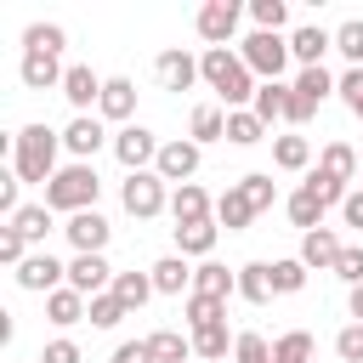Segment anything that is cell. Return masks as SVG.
<instances>
[{
	"label": "cell",
	"mask_w": 363,
	"mask_h": 363,
	"mask_svg": "<svg viewBox=\"0 0 363 363\" xmlns=\"http://www.w3.org/2000/svg\"><path fill=\"white\" fill-rule=\"evenodd\" d=\"M170 233H176V255H187V261H210V250H216V238H221L216 216H210V221H187V227H170Z\"/></svg>",
	"instance_id": "20"
},
{
	"label": "cell",
	"mask_w": 363,
	"mask_h": 363,
	"mask_svg": "<svg viewBox=\"0 0 363 363\" xmlns=\"http://www.w3.org/2000/svg\"><path fill=\"white\" fill-rule=\"evenodd\" d=\"M147 346H153V363H193V335L182 329H153Z\"/></svg>",
	"instance_id": "32"
},
{
	"label": "cell",
	"mask_w": 363,
	"mask_h": 363,
	"mask_svg": "<svg viewBox=\"0 0 363 363\" xmlns=\"http://www.w3.org/2000/svg\"><path fill=\"white\" fill-rule=\"evenodd\" d=\"M170 182L159 176V170H136V176H125L119 182V204H125V216H136V221H153V216H164L170 210V193H164Z\"/></svg>",
	"instance_id": "4"
},
{
	"label": "cell",
	"mask_w": 363,
	"mask_h": 363,
	"mask_svg": "<svg viewBox=\"0 0 363 363\" xmlns=\"http://www.w3.org/2000/svg\"><path fill=\"white\" fill-rule=\"evenodd\" d=\"M11 278H17V289H28V295H51V289H62V284H68V267H62L51 250H34Z\"/></svg>",
	"instance_id": "10"
},
{
	"label": "cell",
	"mask_w": 363,
	"mask_h": 363,
	"mask_svg": "<svg viewBox=\"0 0 363 363\" xmlns=\"http://www.w3.org/2000/svg\"><path fill=\"white\" fill-rule=\"evenodd\" d=\"M85 312H91V301L79 295V289H51L45 295V323H57V329H74V323H85Z\"/></svg>",
	"instance_id": "24"
},
{
	"label": "cell",
	"mask_w": 363,
	"mask_h": 363,
	"mask_svg": "<svg viewBox=\"0 0 363 363\" xmlns=\"http://www.w3.org/2000/svg\"><path fill=\"white\" fill-rule=\"evenodd\" d=\"M199 74H204V85L221 96L227 113H233V108H250L255 91H261V79L244 68V57H238L233 45H204V51H199Z\"/></svg>",
	"instance_id": "1"
},
{
	"label": "cell",
	"mask_w": 363,
	"mask_h": 363,
	"mask_svg": "<svg viewBox=\"0 0 363 363\" xmlns=\"http://www.w3.org/2000/svg\"><path fill=\"white\" fill-rule=\"evenodd\" d=\"M284 216H289V221H295L301 233H312V227H323V204H318V199H312L306 187H295V193L284 199Z\"/></svg>",
	"instance_id": "37"
},
{
	"label": "cell",
	"mask_w": 363,
	"mask_h": 363,
	"mask_svg": "<svg viewBox=\"0 0 363 363\" xmlns=\"http://www.w3.org/2000/svg\"><path fill=\"white\" fill-rule=\"evenodd\" d=\"M57 153H62V130H51V125H40V119L11 136V170L23 176V187H45V182L62 170Z\"/></svg>",
	"instance_id": "2"
},
{
	"label": "cell",
	"mask_w": 363,
	"mask_h": 363,
	"mask_svg": "<svg viewBox=\"0 0 363 363\" xmlns=\"http://www.w3.org/2000/svg\"><path fill=\"white\" fill-rule=\"evenodd\" d=\"M238 301H250V306L272 301V261H244L238 267Z\"/></svg>",
	"instance_id": "27"
},
{
	"label": "cell",
	"mask_w": 363,
	"mask_h": 363,
	"mask_svg": "<svg viewBox=\"0 0 363 363\" xmlns=\"http://www.w3.org/2000/svg\"><path fill=\"white\" fill-rule=\"evenodd\" d=\"M113 295L125 301V312H142L159 289H153V272H113Z\"/></svg>",
	"instance_id": "30"
},
{
	"label": "cell",
	"mask_w": 363,
	"mask_h": 363,
	"mask_svg": "<svg viewBox=\"0 0 363 363\" xmlns=\"http://www.w3.org/2000/svg\"><path fill=\"white\" fill-rule=\"evenodd\" d=\"M318 170L352 187V182H357V170H363V153H357L352 142H323V153H318Z\"/></svg>",
	"instance_id": "22"
},
{
	"label": "cell",
	"mask_w": 363,
	"mask_h": 363,
	"mask_svg": "<svg viewBox=\"0 0 363 363\" xmlns=\"http://www.w3.org/2000/svg\"><path fill=\"white\" fill-rule=\"evenodd\" d=\"M335 51H340L352 68H363V17H352V23L335 28Z\"/></svg>",
	"instance_id": "44"
},
{
	"label": "cell",
	"mask_w": 363,
	"mask_h": 363,
	"mask_svg": "<svg viewBox=\"0 0 363 363\" xmlns=\"http://www.w3.org/2000/svg\"><path fill=\"white\" fill-rule=\"evenodd\" d=\"M312 113H318V108H312V102H306V96H301L295 85H289V108H284V125H295V130H301V125H306Z\"/></svg>",
	"instance_id": "53"
},
{
	"label": "cell",
	"mask_w": 363,
	"mask_h": 363,
	"mask_svg": "<svg viewBox=\"0 0 363 363\" xmlns=\"http://www.w3.org/2000/svg\"><path fill=\"white\" fill-rule=\"evenodd\" d=\"M340 233L335 227H312V233H301V261H306V272H335V261H340Z\"/></svg>",
	"instance_id": "15"
},
{
	"label": "cell",
	"mask_w": 363,
	"mask_h": 363,
	"mask_svg": "<svg viewBox=\"0 0 363 363\" xmlns=\"http://www.w3.org/2000/svg\"><path fill=\"white\" fill-rule=\"evenodd\" d=\"M335 96L363 119V68H346V74H340V85H335Z\"/></svg>",
	"instance_id": "51"
},
{
	"label": "cell",
	"mask_w": 363,
	"mask_h": 363,
	"mask_svg": "<svg viewBox=\"0 0 363 363\" xmlns=\"http://www.w3.org/2000/svg\"><path fill=\"white\" fill-rule=\"evenodd\" d=\"M284 108H289V85L284 79H261V91H255V102H250V113L272 130V119H284Z\"/></svg>",
	"instance_id": "28"
},
{
	"label": "cell",
	"mask_w": 363,
	"mask_h": 363,
	"mask_svg": "<svg viewBox=\"0 0 363 363\" xmlns=\"http://www.w3.org/2000/svg\"><path fill=\"white\" fill-rule=\"evenodd\" d=\"M238 57H244V68L255 74V79H278L295 57H289V40L284 34H267V28H255V34H244L238 40Z\"/></svg>",
	"instance_id": "5"
},
{
	"label": "cell",
	"mask_w": 363,
	"mask_h": 363,
	"mask_svg": "<svg viewBox=\"0 0 363 363\" xmlns=\"http://www.w3.org/2000/svg\"><path fill=\"white\" fill-rule=\"evenodd\" d=\"M108 147H113V159L125 164V176H136V170H153V164H159V147H164V142H159L147 125H125V130H113Z\"/></svg>",
	"instance_id": "6"
},
{
	"label": "cell",
	"mask_w": 363,
	"mask_h": 363,
	"mask_svg": "<svg viewBox=\"0 0 363 363\" xmlns=\"http://www.w3.org/2000/svg\"><path fill=\"white\" fill-rule=\"evenodd\" d=\"M233 363H272V346H267V335L244 329V335H238V346H233Z\"/></svg>",
	"instance_id": "47"
},
{
	"label": "cell",
	"mask_w": 363,
	"mask_h": 363,
	"mask_svg": "<svg viewBox=\"0 0 363 363\" xmlns=\"http://www.w3.org/2000/svg\"><path fill=\"white\" fill-rule=\"evenodd\" d=\"M125 318H130V312H125V301H119L113 289H108V295H91V312H85L91 329H119Z\"/></svg>",
	"instance_id": "40"
},
{
	"label": "cell",
	"mask_w": 363,
	"mask_h": 363,
	"mask_svg": "<svg viewBox=\"0 0 363 363\" xmlns=\"http://www.w3.org/2000/svg\"><path fill=\"white\" fill-rule=\"evenodd\" d=\"M233 346H238V335H227V323L193 329V357H199V363H221V357H227Z\"/></svg>",
	"instance_id": "31"
},
{
	"label": "cell",
	"mask_w": 363,
	"mask_h": 363,
	"mask_svg": "<svg viewBox=\"0 0 363 363\" xmlns=\"http://www.w3.org/2000/svg\"><path fill=\"white\" fill-rule=\"evenodd\" d=\"M40 363H85V352H79V340L57 335V340H45V346H40Z\"/></svg>",
	"instance_id": "49"
},
{
	"label": "cell",
	"mask_w": 363,
	"mask_h": 363,
	"mask_svg": "<svg viewBox=\"0 0 363 363\" xmlns=\"http://www.w3.org/2000/svg\"><path fill=\"white\" fill-rule=\"evenodd\" d=\"M323 51H335V34H329V28L301 23V28L289 34V57H295L301 68H323Z\"/></svg>",
	"instance_id": "16"
},
{
	"label": "cell",
	"mask_w": 363,
	"mask_h": 363,
	"mask_svg": "<svg viewBox=\"0 0 363 363\" xmlns=\"http://www.w3.org/2000/svg\"><path fill=\"white\" fill-rule=\"evenodd\" d=\"M193 295H216V301H233V295H238V267L227 272L221 261H199V267H193Z\"/></svg>",
	"instance_id": "23"
},
{
	"label": "cell",
	"mask_w": 363,
	"mask_h": 363,
	"mask_svg": "<svg viewBox=\"0 0 363 363\" xmlns=\"http://www.w3.org/2000/svg\"><path fill=\"white\" fill-rule=\"evenodd\" d=\"M153 79H159V91H193L204 74H199V57L193 51H182V45H170V51H159L153 57Z\"/></svg>",
	"instance_id": "8"
},
{
	"label": "cell",
	"mask_w": 363,
	"mask_h": 363,
	"mask_svg": "<svg viewBox=\"0 0 363 363\" xmlns=\"http://www.w3.org/2000/svg\"><path fill=\"white\" fill-rule=\"evenodd\" d=\"M28 255H34V250H28V238H23V233H17L11 221H6V227H0V261H6L11 272H17V267H23Z\"/></svg>",
	"instance_id": "46"
},
{
	"label": "cell",
	"mask_w": 363,
	"mask_h": 363,
	"mask_svg": "<svg viewBox=\"0 0 363 363\" xmlns=\"http://www.w3.org/2000/svg\"><path fill=\"white\" fill-rule=\"evenodd\" d=\"M187 136L204 147V142H227V108L221 102H199L193 113H187Z\"/></svg>",
	"instance_id": "25"
},
{
	"label": "cell",
	"mask_w": 363,
	"mask_h": 363,
	"mask_svg": "<svg viewBox=\"0 0 363 363\" xmlns=\"http://www.w3.org/2000/svg\"><path fill=\"white\" fill-rule=\"evenodd\" d=\"M335 278H340L346 289H357V284H363V244H346V250H340V261H335Z\"/></svg>",
	"instance_id": "48"
},
{
	"label": "cell",
	"mask_w": 363,
	"mask_h": 363,
	"mask_svg": "<svg viewBox=\"0 0 363 363\" xmlns=\"http://www.w3.org/2000/svg\"><path fill=\"white\" fill-rule=\"evenodd\" d=\"M199 159H204V147H199L193 136H176V142H164V147H159V164H153V170H159L164 182L187 187V182L199 176Z\"/></svg>",
	"instance_id": "12"
},
{
	"label": "cell",
	"mask_w": 363,
	"mask_h": 363,
	"mask_svg": "<svg viewBox=\"0 0 363 363\" xmlns=\"http://www.w3.org/2000/svg\"><path fill=\"white\" fill-rule=\"evenodd\" d=\"M62 62L57 57H45V51H23V62H17V79L28 85V91H62Z\"/></svg>",
	"instance_id": "17"
},
{
	"label": "cell",
	"mask_w": 363,
	"mask_h": 363,
	"mask_svg": "<svg viewBox=\"0 0 363 363\" xmlns=\"http://www.w3.org/2000/svg\"><path fill=\"white\" fill-rule=\"evenodd\" d=\"M357 176H363V170H357Z\"/></svg>",
	"instance_id": "56"
},
{
	"label": "cell",
	"mask_w": 363,
	"mask_h": 363,
	"mask_svg": "<svg viewBox=\"0 0 363 363\" xmlns=\"http://www.w3.org/2000/svg\"><path fill=\"white\" fill-rule=\"evenodd\" d=\"M96 193H102V176L96 164H62L51 182H45V210L51 216H79V210H96Z\"/></svg>",
	"instance_id": "3"
},
{
	"label": "cell",
	"mask_w": 363,
	"mask_h": 363,
	"mask_svg": "<svg viewBox=\"0 0 363 363\" xmlns=\"http://www.w3.org/2000/svg\"><path fill=\"white\" fill-rule=\"evenodd\" d=\"M11 227H17L28 244H45V233H51V210H45V204H23V210L11 216Z\"/></svg>",
	"instance_id": "42"
},
{
	"label": "cell",
	"mask_w": 363,
	"mask_h": 363,
	"mask_svg": "<svg viewBox=\"0 0 363 363\" xmlns=\"http://www.w3.org/2000/svg\"><path fill=\"white\" fill-rule=\"evenodd\" d=\"M301 187H306V193H312V199H318L323 210H340V204H346V193H352L346 182H335V176H323L318 164L306 170V182H301Z\"/></svg>",
	"instance_id": "36"
},
{
	"label": "cell",
	"mask_w": 363,
	"mask_h": 363,
	"mask_svg": "<svg viewBox=\"0 0 363 363\" xmlns=\"http://www.w3.org/2000/svg\"><path fill=\"white\" fill-rule=\"evenodd\" d=\"M102 142H113V136L102 130V119H96V113H74V119L62 125V147L74 153V164H91V159L102 153Z\"/></svg>",
	"instance_id": "11"
},
{
	"label": "cell",
	"mask_w": 363,
	"mask_h": 363,
	"mask_svg": "<svg viewBox=\"0 0 363 363\" xmlns=\"http://www.w3.org/2000/svg\"><path fill=\"white\" fill-rule=\"evenodd\" d=\"M301 289H306V261L301 255L272 261V295H301Z\"/></svg>",
	"instance_id": "39"
},
{
	"label": "cell",
	"mask_w": 363,
	"mask_h": 363,
	"mask_svg": "<svg viewBox=\"0 0 363 363\" xmlns=\"http://www.w3.org/2000/svg\"><path fill=\"white\" fill-rule=\"evenodd\" d=\"M335 85H340V79H335L329 68H301V74H295V91H301L312 108H318L323 96H335Z\"/></svg>",
	"instance_id": "41"
},
{
	"label": "cell",
	"mask_w": 363,
	"mask_h": 363,
	"mask_svg": "<svg viewBox=\"0 0 363 363\" xmlns=\"http://www.w3.org/2000/svg\"><path fill=\"white\" fill-rule=\"evenodd\" d=\"M272 164H278V170H312V142H306L301 130L272 136Z\"/></svg>",
	"instance_id": "29"
},
{
	"label": "cell",
	"mask_w": 363,
	"mask_h": 363,
	"mask_svg": "<svg viewBox=\"0 0 363 363\" xmlns=\"http://www.w3.org/2000/svg\"><path fill=\"white\" fill-rule=\"evenodd\" d=\"M182 312H187V335L210 329V323H227V301H216V295H187Z\"/></svg>",
	"instance_id": "34"
},
{
	"label": "cell",
	"mask_w": 363,
	"mask_h": 363,
	"mask_svg": "<svg viewBox=\"0 0 363 363\" xmlns=\"http://www.w3.org/2000/svg\"><path fill=\"white\" fill-rule=\"evenodd\" d=\"M108 363H153V346H147V340H119Z\"/></svg>",
	"instance_id": "52"
},
{
	"label": "cell",
	"mask_w": 363,
	"mask_h": 363,
	"mask_svg": "<svg viewBox=\"0 0 363 363\" xmlns=\"http://www.w3.org/2000/svg\"><path fill=\"white\" fill-rule=\"evenodd\" d=\"M335 357H340V363H363V323H346V329L335 335Z\"/></svg>",
	"instance_id": "50"
},
{
	"label": "cell",
	"mask_w": 363,
	"mask_h": 363,
	"mask_svg": "<svg viewBox=\"0 0 363 363\" xmlns=\"http://www.w3.org/2000/svg\"><path fill=\"white\" fill-rule=\"evenodd\" d=\"M62 238L74 244V255H102V250H108V238H113V227H108V216H102V210H79V216H68V221H62Z\"/></svg>",
	"instance_id": "9"
},
{
	"label": "cell",
	"mask_w": 363,
	"mask_h": 363,
	"mask_svg": "<svg viewBox=\"0 0 363 363\" xmlns=\"http://www.w3.org/2000/svg\"><path fill=\"white\" fill-rule=\"evenodd\" d=\"M130 113H136V85L125 79V74H113L108 85H102V102H96V119H113L119 130L130 125Z\"/></svg>",
	"instance_id": "18"
},
{
	"label": "cell",
	"mask_w": 363,
	"mask_h": 363,
	"mask_svg": "<svg viewBox=\"0 0 363 363\" xmlns=\"http://www.w3.org/2000/svg\"><path fill=\"white\" fill-rule=\"evenodd\" d=\"M250 17H255V28L278 34V28L289 23V0H250Z\"/></svg>",
	"instance_id": "45"
},
{
	"label": "cell",
	"mask_w": 363,
	"mask_h": 363,
	"mask_svg": "<svg viewBox=\"0 0 363 363\" xmlns=\"http://www.w3.org/2000/svg\"><path fill=\"white\" fill-rule=\"evenodd\" d=\"M147 272H153V289H159V295H182V301L193 295V267H187V255H159Z\"/></svg>",
	"instance_id": "21"
},
{
	"label": "cell",
	"mask_w": 363,
	"mask_h": 363,
	"mask_svg": "<svg viewBox=\"0 0 363 363\" xmlns=\"http://www.w3.org/2000/svg\"><path fill=\"white\" fill-rule=\"evenodd\" d=\"M68 289H79L85 301H91V295H108V289H113L108 255H74V261H68Z\"/></svg>",
	"instance_id": "14"
},
{
	"label": "cell",
	"mask_w": 363,
	"mask_h": 363,
	"mask_svg": "<svg viewBox=\"0 0 363 363\" xmlns=\"http://www.w3.org/2000/svg\"><path fill=\"white\" fill-rule=\"evenodd\" d=\"M261 136H267V125H261L250 108H233V113H227V142H233V147H255Z\"/></svg>",
	"instance_id": "38"
},
{
	"label": "cell",
	"mask_w": 363,
	"mask_h": 363,
	"mask_svg": "<svg viewBox=\"0 0 363 363\" xmlns=\"http://www.w3.org/2000/svg\"><path fill=\"white\" fill-rule=\"evenodd\" d=\"M255 221V204L244 199V187L238 182H227V193L216 199V227H227V233H244Z\"/></svg>",
	"instance_id": "26"
},
{
	"label": "cell",
	"mask_w": 363,
	"mask_h": 363,
	"mask_svg": "<svg viewBox=\"0 0 363 363\" xmlns=\"http://www.w3.org/2000/svg\"><path fill=\"white\" fill-rule=\"evenodd\" d=\"M272 363H318V340L306 329H284L272 340Z\"/></svg>",
	"instance_id": "33"
},
{
	"label": "cell",
	"mask_w": 363,
	"mask_h": 363,
	"mask_svg": "<svg viewBox=\"0 0 363 363\" xmlns=\"http://www.w3.org/2000/svg\"><path fill=\"white\" fill-rule=\"evenodd\" d=\"M340 221H346V227H363V187H352V193H346V204H340Z\"/></svg>",
	"instance_id": "54"
},
{
	"label": "cell",
	"mask_w": 363,
	"mask_h": 363,
	"mask_svg": "<svg viewBox=\"0 0 363 363\" xmlns=\"http://www.w3.org/2000/svg\"><path fill=\"white\" fill-rule=\"evenodd\" d=\"M102 74L91 68V62H68V74H62V96H68V108L74 113H91L96 102H102Z\"/></svg>",
	"instance_id": "13"
},
{
	"label": "cell",
	"mask_w": 363,
	"mask_h": 363,
	"mask_svg": "<svg viewBox=\"0 0 363 363\" xmlns=\"http://www.w3.org/2000/svg\"><path fill=\"white\" fill-rule=\"evenodd\" d=\"M62 45H68L62 23H28V28H23V51H45V57H62Z\"/></svg>",
	"instance_id": "35"
},
{
	"label": "cell",
	"mask_w": 363,
	"mask_h": 363,
	"mask_svg": "<svg viewBox=\"0 0 363 363\" xmlns=\"http://www.w3.org/2000/svg\"><path fill=\"white\" fill-rule=\"evenodd\" d=\"M238 187H244V199L255 204V216L278 204V187H272V176H267V170H250V176H238Z\"/></svg>",
	"instance_id": "43"
},
{
	"label": "cell",
	"mask_w": 363,
	"mask_h": 363,
	"mask_svg": "<svg viewBox=\"0 0 363 363\" xmlns=\"http://www.w3.org/2000/svg\"><path fill=\"white\" fill-rule=\"evenodd\" d=\"M238 17H244V6H238V0H210V6H199L193 28H199V40H204V45H233Z\"/></svg>",
	"instance_id": "7"
},
{
	"label": "cell",
	"mask_w": 363,
	"mask_h": 363,
	"mask_svg": "<svg viewBox=\"0 0 363 363\" xmlns=\"http://www.w3.org/2000/svg\"><path fill=\"white\" fill-rule=\"evenodd\" d=\"M210 216H216V199H210L199 182H187V187L170 193V221H176V227H187V221H210Z\"/></svg>",
	"instance_id": "19"
},
{
	"label": "cell",
	"mask_w": 363,
	"mask_h": 363,
	"mask_svg": "<svg viewBox=\"0 0 363 363\" xmlns=\"http://www.w3.org/2000/svg\"><path fill=\"white\" fill-rule=\"evenodd\" d=\"M346 312H352V323H363V284L346 289Z\"/></svg>",
	"instance_id": "55"
}]
</instances>
